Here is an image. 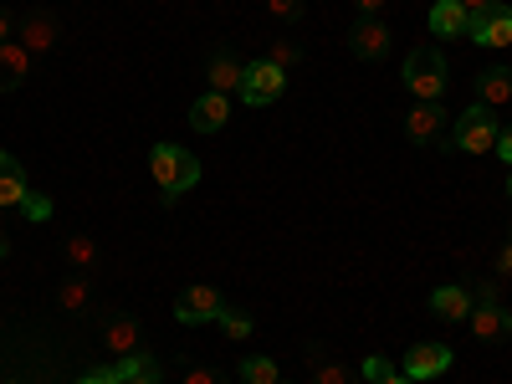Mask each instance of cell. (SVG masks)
<instances>
[{"label": "cell", "mask_w": 512, "mask_h": 384, "mask_svg": "<svg viewBox=\"0 0 512 384\" xmlns=\"http://www.w3.org/2000/svg\"><path fill=\"white\" fill-rule=\"evenodd\" d=\"M77 384H123V379H118V369H93V374H82Z\"/></svg>", "instance_id": "cell-31"}, {"label": "cell", "mask_w": 512, "mask_h": 384, "mask_svg": "<svg viewBox=\"0 0 512 384\" xmlns=\"http://www.w3.org/2000/svg\"><path fill=\"white\" fill-rule=\"evenodd\" d=\"M241 384H282L277 359H267V354H251V359H241Z\"/></svg>", "instance_id": "cell-20"}, {"label": "cell", "mask_w": 512, "mask_h": 384, "mask_svg": "<svg viewBox=\"0 0 512 384\" xmlns=\"http://www.w3.org/2000/svg\"><path fill=\"white\" fill-rule=\"evenodd\" d=\"M103 344H108V354H134L139 349V318L134 313H113L108 318V328H103Z\"/></svg>", "instance_id": "cell-19"}, {"label": "cell", "mask_w": 512, "mask_h": 384, "mask_svg": "<svg viewBox=\"0 0 512 384\" xmlns=\"http://www.w3.org/2000/svg\"><path fill=\"white\" fill-rule=\"evenodd\" d=\"M282 88H287V72L277 67V62H246V77H241V103L246 108H267V103H277L282 98Z\"/></svg>", "instance_id": "cell-4"}, {"label": "cell", "mask_w": 512, "mask_h": 384, "mask_svg": "<svg viewBox=\"0 0 512 384\" xmlns=\"http://www.w3.org/2000/svg\"><path fill=\"white\" fill-rule=\"evenodd\" d=\"M267 6H272V16H277L282 26H292V21H303V11H308L303 0H267Z\"/></svg>", "instance_id": "cell-28"}, {"label": "cell", "mask_w": 512, "mask_h": 384, "mask_svg": "<svg viewBox=\"0 0 512 384\" xmlns=\"http://www.w3.org/2000/svg\"><path fill=\"white\" fill-rule=\"evenodd\" d=\"M175 384H226L216 369H205V364H190V369H180V379Z\"/></svg>", "instance_id": "cell-29"}, {"label": "cell", "mask_w": 512, "mask_h": 384, "mask_svg": "<svg viewBox=\"0 0 512 384\" xmlns=\"http://www.w3.org/2000/svg\"><path fill=\"white\" fill-rule=\"evenodd\" d=\"M477 41V47H487V52H512V6H497L492 11H482V16H472V31H466Z\"/></svg>", "instance_id": "cell-7"}, {"label": "cell", "mask_w": 512, "mask_h": 384, "mask_svg": "<svg viewBox=\"0 0 512 384\" xmlns=\"http://www.w3.org/2000/svg\"><path fill=\"white\" fill-rule=\"evenodd\" d=\"M6 41H16V21H11L6 6H0V47H6Z\"/></svg>", "instance_id": "cell-32"}, {"label": "cell", "mask_w": 512, "mask_h": 384, "mask_svg": "<svg viewBox=\"0 0 512 384\" xmlns=\"http://www.w3.org/2000/svg\"><path fill=\"white\" fill-rule=\"evenodd\" d=\"M497 149H502V159L512 164V123H507V128H502V134H497Z\"/></svg>", "instance_id": "cell-35"}, {"label": "cell", "mask_w": 512, "mask_h": 384, "mask_svg": "<svg viewBox=\"0 0 512 384\" xmlns=\"http://www.w3.org/2000/svg\"><path fill=\"white\" fill-rule=\"evenodd\" d=\"M123 384H159V374H134V379H123Z\"/></svg>", "instance_id": "cell-37"}, {"label": "cell", "mask_w": 512, "mask_h": 384, "mask_svg": "<svg viewBox=\"0 0 512 384\" xmlns=\"http://www.w3.org/2000/svg\"><path fill=\"white\" fill-rule=\"evenodd\" d=\"M67 262L77 272H93L98 267V241L93 236H67Z\"/></svg>", "instance_id": "cell-22"}, {"label": "cell", "mask_w": 512, "mask_h": 384, "mask_svg": "<svg viewBox=\"0 0 512 384\" xmlns=\"http://www.w3.org/2000/svg\"><path fill=\"white\" fill-rule=\"evenodd\" d=\"M349 47L359 62H379L384 52H390V26H384L379 16H359L354 31H349Z\"/></svg>", "instance_id": "cell-10"}, {"label": "cell", "mask_w": 512, "mask_h": 384, "mask_svg": "<svg viewBox=\"0 0 512 384\" xmlns=\"http://www.w3.org/2000/svg\"><path fill=\"white\" fill-rule=\"evenodd\" d=\"M472 308H477V297L466 292V287H436L431 292V313L441 323H466V318H472Z\"/></svg>", "instance_id": "cell-16"}, {"label": "cell", "mask_w": 512, "mask_h": 384, "mask_svg": "<svg viewBox=\"0 0 512 384\" xmlns=\"http://www.w3.org/2000/svg\"><path fill=\"white\" fill-rule=\"evenodd\" d=\"M497 134H502L497 113H487V108H477V103H472L466 113H456L446 149H456V154H492V149H497Z\"/></svg>", "instance_id": "cell-2"}, {"label": "cell", "mask_w": 512, "mask_h": 384, "mask_svg": "<svg viewBox=\"0 0 512 384\" xmlns=\"http://www.w3.org/2000/svg\"><path fill=\"white\" fill-rule=\"evenodd\" d=\"M88 297H93V282H88V277H67V282L57 287V303H62L67 313H82V308H88Z\"/></svg>", "instance_id": "cell-21"}, {"label": "cell", "mask_w": 512, "mask_h": 384, "mask_svg": "<svg viewBox=\"0 0 512 384\" xmlns=\"http://www.w3.org/2000/svg\"><path fill=\"white\" fill-rule=\"evenodd\" d=\"M477 108H487V113L512 108V67H482L477 72Z\"/></svg>", "instance_id": "cell-11"}, {"label": "cell", "mask_w": 512, "mask_h": 384, "mask_svg": "<svg viewBox=\"0 0 512 384\" xmlns=\"http://www.w3.org/2000/svg\"><path fill=\"white\" fill-rule=\"evenodd\" d=\"M21 210H26V221H47V216H52V200H47V195H26Z\"/></svg>", "instance_id": "cell-30"}, {"label": "cell", "mask_w": 512, "mask_h": 384, "mask_svg": "<svg viewBox=\"0 0 512 384\" xmlns=\"http://www.w3.org/2000/svg\"><path fill=\"white\" fill-rule=\"evenodd\" d=\"M210 93H226V98H236L241 93V77H246V62L236 57V52H226V47H216V57H210Z\"/></svg>", "instance_id": "cell-13"}, {"label": "cell", "mask_w": 512, "mask_h": 384, "mask_svg": "<svg viewBox=\"0 0 512 384\" xmlns=\"http://www.w3.org/2000/svg\"><path fill=\"white\" fill-rule=\"evenodd\" d=\"M221 313H226V303H221V292H216V287H205V282L185 287V292H180V303H175V318H180L185 328H200V323H216Z\"/></svg>", "instance_id": "cell-6"}, {"label": "cell", "mask_w": 512, "mask_h": 384, "mask_svg": "<svg viewBox=\"0 0 512 384\" xmlns=\"http://www.w3.org/2000/svg\"><path fill=\"white\" fill-rule=\"evenodd\" d=\"M313 384H359L338 359H313Z\"/></svg>", "instance_id": "cell-25"}, {"label": "cell", "mask_w": 512, "mask_h": 384, "mask_svg": "<svg viewBox=\"0 0 512 384\" xmlns=\"http://www.w3.org/2000/svg\"><path fill=\"white\" fill-rule=\"evenodd\" d=\"M267 62H277L282 72H297V62H303V47H297L292 36H272V47H267Z\"/></svg>", "instance_id": "cell-23"}, {"label": "cell", "mask_w": 512, "mask_h": 384, "mask_svg": "<svg viewBox=\"0 0 512 384\" xmlns=\"http://www.w3.org/2000/svg\"><path fill=\"white\" fill-rule=\"evenodd\" d=\"M26 195H31V185H26L21 159L0 149V205H6V210H21V205H26Z\"/></svg>", "instance_id": "cell-15"}, {"label": "cell", "mask_w": 512, "mask_h": 384, "mask_svg": "<svg viewBox=\"0 0 512 384\" xmlns=\"http://www.w3.org/2000/svg\"><path fill=\"white\" fill-rule=\"evenodd\" d=\"M431 31L441 41H461L466 31H472V16H466L456 0H436V6H431Z\"/></svg>", "instance_id": "cell-17"}, {"label": "cell", "mask_w": 512, "mask_h": 384, "mask_svg": "<svg viewBox=\"0 0 512 384\" xmlns=\"http://www.w3.org/2000/svg\"><path fill=\"white\" fill-rule=\"evenodd\" d=\"M395 374H400V369L384 359V354H369V359H364V379H369V384H390Z\"/></svg>", "instance_id": "cell-26"}, {"label": "cell", "mask_w": 512, "mask_h": 384, "mask_svg": "<svg viewBox=\"0 0 512 384\" xmlns=\"http://www.w3.org/2000/svg\"><path fill=\"white\" fill-rule=\"evenodd\" d=\"M497 277H512V241L497 251Z\"/></svg>", "instance_id": "cell-34"}, {"label": "cell", "mask_w": 512, "mask_h": 384, "mask_svg": "<svg viewBox=\"0 0 512 384\" xmlns=\"http://www.w3.org/2000/svg\"><path fill=\"white\" fill-rule=\"evenodd\" d=\"M149 175H154L164 205H175L185 190H195V180H200V159H195L190 149H180V144H154V149H149Z\"/></svg>", "instance_id": "cell-1"}, {"label": "cell", "mask_w": 512, "mask_h": 384, "mask_svg": "<svg viewBox=\"0 0 512 384\" xmlns=\"http://www.w3.org/2000/svg\"><path fill=\"white\" fill-rule=\"evenodd\" d=\"M226 123H231V98L226 93H205L190 108V128H195V134H221Z\"/></svg>", "instance_id": "cell-14"}, {"label": "cell", "mask_w": 512, "mask_h": 384, "mask_svg": "<svg viewBox=\"0 0 512 384\" xmlns=\"http://www.w3.org/2000/svg\"><path fill=\"white\" fill-rule=\"evenodd\" d=\"M446 369H451V349H446V344H415V349L400 359V374H405L410 384L436 379V374H446Z\"/></svg>", "instance_id": "cell-9"}, {"label": "cell", "mask_w": 512, "mask_h": 384, "mask_svg": "<svg viewBox=\"0 0 512 384\" xmlns=\"http://www.w3.org/2000/svg\"><path fill=\"white\" fill-rule=\"evenodd\" d=\"M507 195H512V180H507Z\"/></svg>", "instance_id": "cell-40"}, {"label": "cell", "mask_w": 512, "mask_h": 384, "mask_svg": "<svg viewBox=\"0 0 512 384\" xmlns=\"http://www.w3.org/2000/svg\"><path fill=\"white\" fill-rule=\"evenodd\" d=\"M113 369H118V379H134V374H164V364H159L154 354H139V349H134V354H123Z\"/></svg>", "instance_id": "cell-24"}, {"label": "cell", "mask_w": 512, "mask_h": 384, "mask_svg": "<svg viewBox=\"0 0 512 384\" xmlns=\"http://www.w3.org/2000/svg\"><path fill=\"white\" fill-rule=\"evenodd\" d=\"M216 323L226 328V338H236V344H241V338H251V318H246V313H236V308H226Z\"/></svg>", "instance_id": "cell-27"}, {"label": "cell", "mask_w": 512, "mask_h": 384, "mask_svg": "<svg viewBox=\"0 0 512 384\" xmlns=\"http://www.w3.org/2000/svg\"><path fill=\"white\" fill-rule=\"evenodd\" d=\"M26 72H31V52L21 41H6V47H0V93H16L26 82Z\"/></svg>", "instance_id": "cell-18"}, {"label": "cell", "mask_w": 512, "mask_h": 384, "mask_svg": "<svg viewBox=\"0 0 512 384\" xmlns=\"http://www.w3.org/2000/svg\"><path fill=\"white\" fill-rule=\"evenodd\" d=\"M57 36H62V26H57V16L52 11H26L21 21H16V41L31 52V57H41V52H52L57 47Z\"/></svg>", "instance_id": "cell-8"}, {"label": "cell", "mask_w": 512, "mask_h": 384, "mask_svg": "<svg viewBox=\"0 0 512 384\" xmlns=\"http://www.w3.org/2000/svg\"><path fill=\"white\" fill-rule=\"evenodd\" d=\"M446 123H451V113H446L441 103H415V108L405 113V134H410L420 149H446Z\"/></svg>", "instance_id": "cell-5"}, {"label": "cell", "mask_w": 512, "mask_h": 384, "mask_svg": "<svg viewBox=\"0 0 512 384\" xmlns=\"http://www.w3.org/2000/svg\"><path fill=\"white\" fill-rule=\"evenodd\" d=\"M456 6H461L466 16H482V11H492V6H497V0H456Z\"/></svg>", "instance_id": "cell-33"}, {"label": "cell", "mask_w": 512, "mask_h": 384, "mask_svg": "<svg viewBox=\"0 0 512 384\" xmlns=\"http://www.w3.org/2000/svg\"><path fill=\"white\" fill-rule=\"evenodd\" d=\"M384 11V0H359V16H379Z\"/></svg>", "instance_id": "cell-36"}, {"label": "cell", "mask_w": 512, "mask_h": 384, "mask_svg": "<svg viewBox=\"0 0 512 384\" xmlns=\"http://www.w3.org/2000/svg\"><path fill=\"white\" fill-rule=\"evenodd\" d=\"M6 251H11V241H6V236H0V256H6Z\"/></svg>", "instance_id": "cell-38"}, {"label": "cell", "mask_w": 512, "mask_h": 384, "mask_svg": "<svg viewBox=\"0 0 512 384\" xmlns=\"http://www.w3.org/2000/svg\"><path fill=\"white\" fill-rule=\"evenodd\" d=\"M390 384H410V379H405V374H395V379H390Z\"/></svg>", "instance_id": "cell-39"}, {"label": "cell", "mask_w": 512, "mask_h": 384, "mask_svg": "<svg viewBox=\"0 0 512 384\" xmlns=\"http://www.w3.org/2000/svg\"><path fill=\"white\" fill-rule=\"evenodd\" d=\"M466 328H472V333L482 338V344H497V338H512V313H507V308L497 303V297H492V303H477V308H472Z\"/></svg>", "instance_id": "cell-12"}, {"label": "cell", "mask_w": 512, "mask_h": 384, "mask_svg": "<svg viewBox=\"0 0 512 384\" xmlns=\"http://www.w3.org/2000/svg\"><path fill=\"white\" fill-rule=\"evenodd\" d=\"M405 88L415 93V103H441L446 93V57L436 47H420L405 57Z\"/></svg>", "instance_id": "cell-3"}]
</instances>
